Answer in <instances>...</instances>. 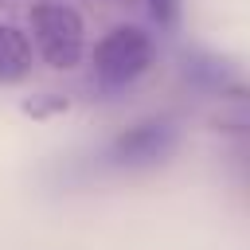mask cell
Here are the masks:
<instances>
[{
  "instance_id": "cell-1",
  "label": "cell",
  "mask_w": 250,
  "mask_h": 250,
  "mask_svg": "<svg viewBox=\"0 0 250 250\" xmlns=\"http://www.w3.org/2000/svg\"><path fill=\"white\" fill-rule=\"evenodd\" d=\"M27 39L39 51V59L55 70H70L86 55V20L78 8L59 4V0H39L27 12Z\"/></svg>"
},
{
  "instance_id": "cell-2",
  "label": "cell",
  "mask_w": 250,
  "mask_h": 250,
  "mask_svg": "<svg viewBox=\"0 0 250 250\" xmlns=\"http://www.w3.org/2000/svg\"><path fill=\"white\" fill-rule=\"evenodd\" d=\"M152 66V39L141 27H109L98 43H94V82L105 94L129 90L141 74H148Z\"/></svg>"
},
{
  "instance_id": "cell-3",
  "label": "cell",
  "mask_w": 250,
  "mask_h": 250,
  "mask_svg": "<svg viewBox=\"0 0 250 250\" xmlns=\"http://www.w3.org/2000/svg\"><path fill=\"white\" fill-rule=\"evenodd\" d=\"M172 148H176V125L164 117H148L109 141V160L117 168H145V164L164 160Z\"/></svg>"
},
{
  "instance_id": "cell-4",
  "label": "cell",
  "mask_w": 250,
  "mask_h": 250,
  "mask_svg": "<svg viewBox=\"0 0 250 250\" xmlns=\"http://www.w3.org/2000/svg\"><path fill=\"white\" fill-rule=\"evenodd\" d=\"M31 70V39L16 23H0V86L27 78Z\"/></svg>"
},
{
  "instance_id": "cell-5",
  "label": "cell",
  "mask_w": 250,
  "mask_h": 250,
  "mask_svg": "<svg viewBox=\"0 0 250 250\" xmlns=\"http://www.w3.org/2000/svg\"><path fill=\"white\" fill-rule=\"evenodd\" d=\"M145 8H148V20L160 31H176L180 27V0H145Z\"/></svg>"
}]
</instances>
